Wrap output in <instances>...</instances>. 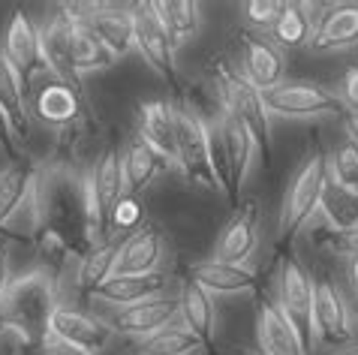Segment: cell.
I'll use <instances>...</instances> for the list:
<instances>
[{"mask_svg":"<svg viewBox=\"0 0 358 355\" xmlns=\"http://www.w3.org/2000/svg\"><path fill=\"white\" fill-rule=\"evenodd\" d=\"M57 304V280L45 268L13 277L0 301V331L15 334L22 349H31L45 338L48 317Z\"/></svg>","mask_w":358,"mask_h":355,"instance_id":"6da1fadb","label":"cell"},{"mask_svg":"<svg viewBox=\"0 0 358 355\" xmlns=\"http://www.w3.org/2000/svg\"><path fill=\"white\" fill-rule=\"evenodd\" d=\"M214 78H217V91H220L223 108L247 126L256 151H259L268 163L274 147H271V115H268V108L262 103V94L256 91V87L244 78V73H238L229 61H217Z\"/></svg>","mask_w":358,"mask_h":355,"instance_id":"7a4b0ae2","label":"cell"},{"mask_svg":"<svg viewBox=\"0 0 358 355\" xmlns=\"http://www.w3.org/2000/svg\"><path fill=\"white\" fill-rule=\"evenodd\" d=\"M328 184V160L320 147H313L307 154V160L298 166V172L292 175L289 187H286L283 205H280V220H277V232L280 238H295L298 229L320 211L322 202V190Z\"/></svg>","mask_w":358,"mask_h":355,"instance_id":"3957f363","label":"cell"},{"mask_svg":"<svg viewBox=\"0 0 358 355\" xmlns=\"http://www.w3.org/2000/svg\"><path fill=\"white\" fill-rule=\"evenodd\" d=\"M175 136H178V157L175 166L184 172L190 184H199L205 190H217L214 169H211V130L205 117L193 106H175Z\"/></svg>","mask_w":358,"mask_h":355,"instance_id":"277c9868","label":"cell"},{"mask_svg":"<svg viewBox=\"0 0 358 355\" xmlns=\"http://www.w3.org/2000/svg\"><path fill=\"white\" fill-rule=\"evenodd\" d=\"M313 289L316 283L310 271L304 268V262L298 256H286L280 268V283H277V307L283 310V317L298 331V338L304 340L307 352H313Z\"/></svg>","mask_w":358,"mask_h":355,"instance_id":"5b68a950","label":"cell"},{"mask_svg":"<svg viewBox=\"0 0 358 355\" xmlns=\"http://www.w3.org/2000/svg\"><path fill=\"white\" fill-rule=\"evenodd\" d=\"M268 115L277 117H320V115H343V100L337 91L316 82H283L262 94Z\"/></svg>","mask_w":358,"mask_h":355,"instance_id":"8992f818","label":"cell"},{"mask_svg":"<svg viewBox=\"0 0 358 355\" xmlns=\"http://www.w3.org/2000/svg\"><path fill=\"white\" fill-rule=\"evenodd\" d=\"M358 338L355 313L334 283L320 280L313 289V340L325 347H343Z\"/></svg>","mask_w":358,"mask_h":355,"instance_id":"52a82bcc","label":"cell"},{"mask_svg":"<svg viewBox=\"0 0 358 355\" xmlns=\"http://www.w3.org/2000/svg\"><path fill=\"white\" fill-rule=\"evenodd\" d=\"M133 22H136V52L142 55V61L151 66L163 82L178 87V66H175L178 45L163 31V24H160V18L154 15L151 3H138L133 9Z\"/></svg>","mask_w":358,"mask_h":355,"instance_id":"ba28073f","label":"cell"},{"mask_svg":"<svg viewBox=\"0 0 358 355\" xmlns=\"http://www.w3.org/2000/svg\"><path fill=\"white\" fill-rule=\"evenodd\" d=\"M217 136H220V147H223V160H226V172H229V205L238 211L241 208V187L250 175V166H253V154H256V145L247 133V126L232 117L223 108L220 117L214 124Z\"/></svg>","mask_w":358,"mask_h":355,"instance_id":"9c48e42d","label":"cell"},{"mask_svg":"<svg viewBox=\"0 0 358 355\" xmlns=\"http://www.w3.org/2000/svg\"><path fill=\"white\" fill-rule=\"evenodd\" d=\"M45 334H52V338L64 340V343H69V347H76V349L99 355L108 347V340H112L115 331L108 328L106 319L94 317V313L69 307V304H57V307L52 310V317H48Z\"/></svg>","mask_w":358,"mask_h":355,"instance_id":"30bf717a","label":"cell"},{"mask_svg":"<svg viewBox=\"0 0 358 355\" xmlns=\"http://www.w3.org/2000/svg\"><path fill=\"white\" fill-rule=\"evenodd\" d=\"M0 55L22 75L24 87H31L39 75L48 73L43 61V45H39V27L24 13H13V18H9L3 31V52Z\"/></svg>","mask_w":358,"mask_h":355,"instance_id":"8fae6325","label":"cell"},{"mask_svg":"<svg viewBox=\"0 0 358 355\" xmlns=\"http://www.w3.org/2000/svg\"><path fill=\"white\" fill-rule=\"evenodd\" d=\"M106 322L112 331H121L127 338L145 340V338H151L154 331L178 322V298H172V295H157V298L133 304V307L115 310Z\"/></svg>","mask_w":358,"mask_h":355,"instance_id":"7c38bea8","label":"cell"},{"mask_svg":"<svg viewBox=\"0 0 358 355\" xmlns=\"http://www.w3.org/2000/svg\"><path fill=\"white\" fill-rule=\"evenodd\" d=\"M166 253V241L154 226H142L133 235L117 244V262H115V274L117 277H145V274H157L160 271Z\"/></svg>","mask_w":358,"mask_h":355,"instance_id":"4fadbf2b","label":"cell"},{"mask_svg":"<svg viewBox=\"0 0 358 355\" xmlns=\"http://www.w3.org/2000/svg\"><path fill=\"white\" fill-rule=\"evenodd\" d=\"M256 244H259V208L250 202L241 205L232 220L223 226L211 259L229 265H247V259L256 253Z\"/></svg>","mask_w":358,"mask_h":355,"instance_id":"5bb4252c","label":"cell"},{"mask_svg":"<svg viewBox=\"0 0 358 355\" xmlns=\"http://www.w3.org/2000/svg\"><path fill=\"white\" fill-rule=\"evenodd\" d=\"M82 15L87 27L99 36L108 52L117 57L136 52V22H133V9H121V6H82Z\"/></svg>","mask_w":358,"mask_h":355,"instance_id":"9a60e30c","label":"cell"},{"mask_svg":"<svg viewBox=\"0 0 358 355\" xmlns=\"http://www.w3.org/2000/svg\"><path fill=\"white\" fill-rule=\"evenodd\" d=\"M187 280L196 283L199 289H205L208 295H241V292H253L259 280L250 265H229V262H217V259H202L193 262L187 271Z\"/></svg>","mask_w":358,"mask_h":355,"instance_id":"2e32d148","label":"cell"},{"mask_svg":"<svg viewBox=\"0 0 358 355\" xmlns=\"http://www.w3.org/2000/svg\"><path fill=\"white\" fill-rule=\"evenodd\" d=\"M31 115L45 126L66 130V126H73L78 121V115H82V94L73 91V87L64 82H57V78H45L34 94Z\"/></svg>","mask_w":358,"mask_h":355,"instance_id":"e0dca14e","label":"cell"},{"mask_svg":"<svg viewBox=\"0 0 358 355\" xmlns=\"http://www.w3.org/2000/svg\"><path fill=\"white\" fill-rule=\"evenodd\" d=\"M256 349L262 355H310L277 301H262L256 310Z\"/></svg>","mask_w":358,"mask_h":355,"instance_id":"ac0fdd59","label":"cell"},{"mask_svg":"<svg viewBox=\"0 0 358 355\" xmlns=\"http://www.w3.org/2000/svg\"><path fill=\"white\" fill-rule=\"evenodd\" d=\"M244 78L256 91L265 94L271 87L286 82V57L277 45H271L265 36L244 34Z\"/></svg>","mask_w":358,"mask_h":355,"instance_id":"d6986e66","label":"cell"},{"mask_svg":"<svg viewBox=\"0 0 358 355\" xmlns=\"http://www.w3.org/2000/svg\"><path fill=\"white\" fill-rule=\"evenodd\" d=\"M352 45H358V3H337L316 15L310 36L313 52H343Z\"/></svg>","mask_w":358,"mask_h":355,"instance_id":"ffe728a7","label":"cell"},{"mask_svg":"<svg viewBox=\"0 0 358 355\" xmlns=\"http://www.w3.org/2000/svg\"><path fill=\"white\" fill-rule=\"evenodd\" d=\"M148 147H154L169 166L178 157V136H175V106L166 100H148L138 106V136Z\"/></svg>","mask_w":358,"mask_h":355,"instance_id":"44dd1931","label":"cell"},{"mask_svg":"<svg viewBox=\"0 0 358 355\" xmlns=\"http://www.w3.org/2000/svg\"><path fill=\"white\" fill-rule=\"evenodd\" d=\"M178 322L184 328H190L205 349L217 347V304L214 295H208L205 289H199L196 283L184 280L181 295H178Z\"/></svg>","mask_w":358,"mask_h":355,"instance_id":"7402d4cb","label":"cell"},{"mask_svg":"<svg viewBox=\"0 0 358 355\" xmlns=\"http://www.w3.org/2000/svg\"><path fill=\"white\" fill-rule=\"evenodd\" d=\"M169 169L154 147H148L142 139H133L121 154V172H124V196H138L151 187L157 178Z\"/></svg>","mask_w":358,"mask_h":355,"instance_id":"603a6c76","label":"cell"},{"mask_svg":"<svg viewBox=\"0 0 358 355\" xmlns=\"http://www.w3.org/2000/svg\"><path fill=\"white\" fill-rule=\"evenodd\" d=\"M166 289H169V277L160 271L145 274V277H117L115 274L94 298L115 310H124V307H133V304H142L148 298H157V295H166Z\"/></svg>","mask_w":358,"mask_h":355,"instance_id":"cb8c5ba5","label":"cell"},{"mask_svg":"<svg viewBox=\"0 0 358 355\" xmlns=\"http://www.w3.org/2000/svg\"><path fill=\"white\" fill-rule=\"evenodd\" d=\"M0 112L6 115V121L15 130L18 142L27 139V133H31V103H27V87L22 82V75L9 66V61L3 55H0Z\"/></svg>","mask_w":358,"mask_h":355,"instance_id":"d4e9b609","label":"cell"},{"mask_svg":"<svg viewBox=\"0 0 358 355\" xmlns=\"http://www.w3.org/2000/svg\"><path fill=\"white\" fill-rule=\"evenodd\" d=\"M115 262H117V241L115 238L85 250L78 256V271H76L78 292H82L85 298H94V295L115 277Z\"/></svg>","mask_w":358,"mask_h":355,"instance_id":"484cf974","label":"cell"},{"mask_svg":"<svg viewBox=\"0 0 358 355\" xmlns=\"http://www.w3.org/2000/svg\"><path fill=\"white\" fill-rule=\"evenodd\" d=\"M154 15L160 18L163 31L169 34L175 45H184L190 39L199 36L202 31V6L193 3V0H154L151 3Z\"/></svg>","mask_w":358,"mask_h":355,"instance_id":"4316f807","label":"cell"},{"mask_svg":"<svg viewBox=\"0 0 358 355\" xmlns=\"http://www.w3.org/2000/svg\"><path fill=\"white\" fill-rule=\"evenodd\" d=\"M313 22L316 18L310 15V6L304 3H283L277 22L271 24L268 31V43L283 48H301V45H310V36H313Z\"/></svg>","mask_w":358,"mask_h":355,"instance_id":"83f0119b","label":"cell"},{"mask_svg":"<svg viewBox=\"0 0 358 355\" xmlns=\"http://www.w3.org/2000/svg\"><path fill=\"white\" fill-rule=\"evenodd\" d=\"M87 181H91L94 193L99 205H103V211L108 214V208L124 196V172H121V151H117L115 145H106L103 151H99L96 163L91 175H87Z\"/></svg>","mask_w":358,"mask_h":355,"instance_id":"f1b7e54d","label":"cell"},{"mask_svg":"<svg viewBox=\"0 0 358 355\" xmlns=\"http://www.w3.org/2000/svg\"><path fill=\"white\" fill-rule=\"evenodd\" d=\"M39 175V166L34 163H13L9 169L0 172V235L6 232L9 220H13V214L18 211V205H22L27 187L34 184V178Z\"/></svg>","mask_w":358,"mask_h":355,"instance_id":"f546056e","label":"cell"},{"mask_svg":"<svg viewBox=\"0 0 358 355\" xmlns=\"http://www.w3.org/2000/svg\"><path fill=\"white\" fill-rule=\"evenodd\" d=\"M320 211L337 235H350L358 229V193L355 190H346V187H337L334 181H328L322 190Z\"/></svg>","mask_w":358,"mask_h":355,"instance_id":"4dcf8cb0","label":"cell"},{"mask_svg":"<svg viewBox=\"0 0 358 355\" xmlns=\"http://www.w3.org/2000/svg\"><path fill=\"white\" fill-rule=\"evenodd\" d=\"M199 349H205L202 340L181 322H172L154 331L151 338L138 340V355H196Z\"/></svg>","mask_w":358,"mask_h":355,"instance_id":"1f68e13d","label":"cell"},{"mask_svg":"<svg viewBox=\"0 0 358 355\" xmlns=\"http://www.w3.org/2000/svg\"><path fill=\"white\" fill-rule=\"evenodd\" d=\"M325 160H328V181L358 193V145L346 139L337 145L331 157H325Z\"/></svg>","mask_w":358,"mask_h":355,"instance_id":"d6a6232c","label":"cell"},{"mask_svg":"<svg viewBox=\"0 0 358 355\" xmlns=\"http://www.w3.org/2000/svg\"><path fill=\"white\" fill-rule=\"evenodd\" d=\"M142 220H145V208L138 205L136 196H121L112 208H108V238L117 232H136L142 229Z\"/></svg>","mask_w":358,"mask_h":355,"instance_id":"836d02e7","label":"cell"},{"mask_svg":"<svg viewBox=\"0 0 358 355\" xmlns=\"http://www.w3.org/2000/svg\"><path fill=\"white\" fill-rule=\"evenodd\" d=\"M280 9H283V3H274V0H250V3L244 6V15H247V22H250L253 27L271 31V24L277 22Z\"/></svg>","mask_w":358,"mask_h":355,"instance_id":"e575fe53","label":"cell"},{"mask_svg":"<svg viewBox=\"0 0 358 355\" xmlns=\"http://www.w3.org/2000/svg\"><path fill=\"white\" fill-rule=\"evenodd\" d=\"M24 355H91V352H85V349H76V347H69V343H64V340L52 338V334H45V338L39 340L36 347L24 349Z\"/></svg>","mask_w":358,"mask_h":355,"instance_id":"d590c367","label":"cell"},{"mask_svg":"<svg viewBox=\"0 0 358 355\" xmlns=\"http://www.w3.org/2000/svg\"><path fill=\"white\" fill-rule=\"evenodd\" d=\"M0 151H3L13 163H22V145H18V136H15L13 126H9L3 112H0Z\"/></svg>","mask_w":358,"mask_h":355,"instance_id":"8d00e7d4","label":"cell"},{"mask_svg":"<svg viewBox=\"0 0 358 355\" xmlns=\"http://www.w3.org/2000/svg\"><path fill=\"white\" fill-rule=\"evenodd\" d=\"M343 108H358V66H350L341 78V94Z\"/></svg>","mask_w":358,"mask_h":355,"instance_id":"74e56055","label":"cell"},{"mask_svg":"<svg viewBox=\"0 0 358 355\" xmlns=\"http://www.w3.org/2000/svg\"><path fill=\"white\" fill-rule=\"evenodd\" d=\"M9 283H13V271H9V253H6L3 238H0V301H3Z\"/></svg>","mask_w":358,"mask_h":355,"instance_id":"f35d334b","label":"cell"},{"mask_svg":"<svg viewBox=\"0 0 358 355\" xmlns=\"http://www.w3.org/2000/svg\"><path fill=\"white\" fill-rule=\"evenodd\" d=\"M331 247L346 253V256H358V229L350 232V235H337V238L331 241Z\"/></svg>","mask_w":358,"mask_h":355,"instance_id":"ab89813d","label":"cell"},{"mask_svg":"<svg viewBox=\"0 0 358 355\" xmlns=\"http://www.w3.org/2000/svg\"><path fill=\"white\" fill-rule=\"evenodd\" d=\"M343 130L350 136V142L358 145V108H343Z\"/></svg>","mask_w":358,"mask_h":355,"instance_id":"60d3db41","label":"cell"},{"mask_svg":"<svg viewBox=\"0 0 358 355\" xmlns=\"http://www.w3.org/2000/svg\"><path fill=\"white\" fill-rule=\"evenodd\" d=\"M346 280H350V289L358 298V256H346Z\"/></svg>","mask_w":358,"mask_h":355,"instance_id":"b9f144b4","label":"cell"},{"mask_svg":"<svg viewBox=\"0 0 358 355\" xmlns=\"http://www.w3.org/2000/svg\"><path fill=\"white\" fill-rule=\"evenodd\" d=\"M241 355H262V352H259V349H244Z\"/></svg>","mask_w":358,"mask_h":355,"instance_id":"7bdbcfd3","label":"cell"},{"mask_svg":"<svg viewBox=\"0 0 358 355\" xmlns=\"http://www.w3.org/2000/svg\"><path fill=\"white\" fill-rule=\"evenodd\" d=\"M352 313H355V331H358V307H355V310H352Z\"/></svg>","mask_w":358,"mask_h":355,"instance_id":"ee69618b","label":"cell"},{"mask_svg":"<svg viewBox=\"0 0 358 355\" xmlns=\"http://www.w3.org/2000/svg\"><path fill=\"white\" fill-rule=\"evenodd\" d=\"M343 355H358V349H350V352H343Z\"/></svg>","mask_w":358,"mask_h":355,"instance_id":"f6af8a7d","label":"cell"},{"mask_svg":"<svg viewBox=\"0 0 358 355\" xmlns=\"http://www.w3.org/2000/svg\"><path fill=\"white\" fill-rule=\"evenodd\" d=\"M0 338H3V331H0Z\"/></svg>","mask_w":358,"mask_h":355,"instance_id":"bcb514c9","label":"cell"}]
</instances>
